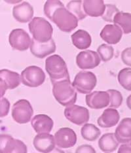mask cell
<instances>
[{"instance_id":"5b68a950","label":"cell","mask_w":131,"mask_h":153,"mask_svg":"<svg viewBox=\"0 0 131 153\" xmlns=\"http://www.w3.org/2000/svg\"><path fill=\"white\" fill-rule=\"evenodd\" d=\"M96 83L97 79L93 73L81 71L75 76L72 85L79 93L87 94L95 88Z\"/></svg>"},{"instance_id":"7a4b0ae2","label":"cell","mask_w":131,"mask_h":153,"mask_svg":"<svg viewBox=\"0 0 131 153\" xmlns=\"http://www.w3.org/2000/svg\"><path fill=\"white\" fill-rule=\"evenodd\" d=\"M45 69L52 84L62 80L70 79L67 65L59 55H52L46 59Z\"/></svg>"},{"instance_id":"ffe728a7","label":"cell","mask_w":131,"mask_h":153,"mask_svg":"<svg viewBox=\"0 0 131 153\" xmlns=\"http://www.w3.org/2000/svg\"><path fill=\"white\" fill-rule=\"evenodd\" d=\"M115 137L120 143H127L131 141V118H125L116 128Z\"/></svg>"},{"instance_id":"d6986e66","label":"cell","mask_w":131,"mask_h":153,"mask_svg":"<svg viewBox=\"0 0 131 153\" xmlns=\"http://www.w3.org/2000/svg\"><path fill=\"white\" fill-rule=\"evenodd\" d=\"M13 15L14 18L20 23L28 22L33 18V9L29 3L24 1L14 7Z\"/></svg>"},{"instance_id":"44dd1931","label":"cell","mask_w":131,"mask_h":153,"mask_svg":"<svg viewBox=\"0 0 131 153\" xmlns=\"http://www.w3.org/2000/svg\"><path fill=\"white\" fill-rule=\"evenodd\" d=\"M84 12L92 17L102 16L105 12L106 5L103 0H85L83 1Z\"/></svg>"},{"instance_id":"8992f818","label":"cell","mask_w":131,"mask_h":153,"mask_svg":"<svg viewBox=\"0 0 131 153\" xmlns=\"http://www.w3.org/2000/svg\"><path fill=\"white\" fill-rule=\"evenodd\" d=\"M21 81L24 85L36 88L43 85L46 76L43 69L36 65L27 67L21 73Z\"/></svg>"},{"instance_id":"9c48e42d","label":"cell","mask_w":131,"mask_h":153,"mask_svg":"<svg viewBox=\"0 0 131 153\" xmlns=\"http://www.w3.org/2000/svg\"><path fill=\"white\" fill-rule=\"evenodd\" d=\"M64 114L66 118L71 123L78 126L87 123L89 120V111L84 107L72 105L64 109Z\"/></svg>"},{"instance_id":"484cf974","label":"cell","mask_w":131,"mask_h":153,"mask_svg":"<svg viewBox=\"0 0 131 153\" xmlns=\"http://www.w3.org/2000/svg\"><path fill=\"white\" fill-rule=\"evenodd\" d=\"M81 134L84 140L89 141H94L100 137L101 131L94 124H85L81 128Z\"/></svg>"},{"instance_id":"4dcf8cb0","label":"cell","mask_w":131,"mask_h":153,"mask_svg":"<svg viewBox=\"0 0 131 153\" xmlns=\"http://www.w3.org/2000/svg\"><path fill=\"white\" fill-rule=\"evenodd\" d=\"M109 94L110 98V103L109 107L110 108L117 109L119 108L122 104L123 96L121 93L118 90L109 89L106 91Z\"/></svg>"},{"instance_id":"8d00e7d4","label":"cell","mask_w":131,"mask_h":153,"mask_svg":"<svg viewBox=\"0 0 131 153\" xmlns=\"http://www.w3.org/2000/svg\"><path fill=\"white\" fill-rule=\"evenodd\" d=\"M48 153H65V152L58 148H54L52 151H51Z\"/></svg>"},{"instance_id":"83f0119b","label":"cell","mask_w":131,"mask_h":153,"mask_svg":"<svg viewBox=\"0 0 131 153\" xmlns=\"http://www.w3.org/2000/svg\"><path fill=\"white\" fill-rule=\"evenodd\" d=\"M118 82L123 88L131 90V68H124L119 73L118 76Z\"/></svg>"},{"instance_id":"d590c367","label":"cell","mask_w":131,"mask_h":153,"mask_svg":"<svg viewBox=\"0 0 131 153\" xmlns=\"http://www.w3.org/2000/svg\"><path fill=\"white\" fill-rule=\"evenodd\" d=\"M118 153H131L130 145L127 144H123L120 146Z\"/></svg>"},{"instance_id":"4316f807","label":"cell","mask_w":131,"mask_h":153,"mask_svg":"<svg viewBox=\"0 0 131 153\" xmlns=\"http://www.w3.org/2000/svg\"><path fill=\"white\" fill-rule=\"evenodd\" d=\"M66 7L68 11L76 16L79 20H81L87 17L83 7V1H71L68 3Z\"/></svg>"},{"instance_id":"4fadbf2b","label":"cell","mask_w":131,"mask_h":153,"mask_svg":"<svg viewBox=\"0 0 131 153\" xmlns=\"http://www.w3.org/2000/svg\"><path fill=\"white\" fill-rule=\"evenodd\" d=\"M54 140L58 147L71 148L76 143L77 135L70 128H62L55 133Z\"/></svg>"},{"instance_id":"8fae6325","label":"cell","mask_w":131,"mask_h":153,"mask_svg":"<svg viewBox=\"0 0 131 153\" xmlns=\"http://www.w3.org/2000/svg\"><path fill=\"white\" fill-rule=\"evenodd\" d=\"M21 77L16 72L9 69L0 71V83H1V98L4 96L7 90L16 88L20 85Z\"/></svg>"},{"instance_id":"d4e9b609","label":"cell","mask_w":131,"mask_h":153,"mask_svg":"<svg viewBox=\"0 0 131 153\" xmlns=\"http://www.w3.org/2000/svg\"><path fill=\"white\" fill-rule=\"evenodd\" d=\"M113 23L121 27L123 33H131V13L119 11L115 16Z\"/></svg>"},{"instance_id":"836d02e7","label":"cell","mask_w":131,"mask_h":153,"mask_svg":"<svg viewBox=\"0 0 131 153\" xmlns=\"http://www.w3.org/2000/svg\"><path fill=\"white\" fill-rule=\"evenodd\" d=\"M121 60L125 65L131 66V47L127 48L122 52Z\"/></svg>"},{"instance_id":"6da1fadb","label":"cell","mask_w":131,"mask_h":153,"mask_svg":"<svg viewBox=\"0 0 131 153\" xmlns=\"http://www.w3.org/2000/svg\"><path fill=\"white\" fill-rule=\"evenodd\" d=\"M53 94L57 102L63 106L69 107L76 102V90L71 83L70 79H64L53 84Z\"/></svg>"},{"instance_id":"2e32d148","label":"cell","mask_w":131,"mask_h":153,"mask_svg":"<svg viewBox=\"0 0 131 153\" xmlns=\"http://www.w3.org/2000/svg\"><path fill=\"white\" fill-rule=\"evenodd\" d=\"M30 51L36 57L42 59L56 51V44L53 39H51L49 42L45 43H39L32 39Z\"/></svg>"},{"instance_id":"30bf717a","label":"cell","mask_w":131,"mask_h":153,"mask_svg":"<svg viewBox=\"0 0 131 153\" xmlns=\"http://www.w3.org/2000/svg\"><path fill=\"white\" fill-rule=\"evenodd\" d=\"M0 139L1 153H27L26 145L22 141L6 134H1Z\"/></svg>"},{"instance_id":"e0dca14e","label":"cell","mask_w":131,"mask_h":153,"mask_svg":"<svg viewBox=\"0 0 131 153\" xmlns=\"http://www.w3.org/2000/svg\"><path fill=\"white\" fill-rule=\"evenodd\" d=\"M31 124L37 134H49L53 129L54 123L52 119L47 114H40L33 117Z\"/></svg>"},{"instance_id":"d6a6232c","label":"cell","mask_w":131,"mask_h":153,"mask_svg":"<svg viewBox=\"0 0 131 153\" xmlns=\"http://www.w3.org/2000/svg\"><path fill=\"white\" fill-rule=\"evenodd\" d=\"M10 109V103L7 99L1 98V110H0V116L4 117L9 113Z\"/></svg>"},{"instance_id":"277c9868","label":"cell","mask_w":131,"mask_h":153,"mask_svg":"<svg viewBox=\"0 0 131 153\" xmlns=\"http://www.w3.org/2000/svg\"><path fill=\"white\" fill-rule=\"evenodd\" d=\"M78 19L67 9L61 7L54 12L51 21H53L61 31L70 33L78 26Z\"/></svg>"},{"instance_id":"f1b7e54d","label":"cell","mask_w":131,"mask_h":153,"mask_svg":"<svg viewBox=\"0 0 131 153\" xmlns=\"http://www.w3.org/2000/svg\"><path fill=\"white\" fill-rule=\"evenodd\" d=\"M64 5L63 3L58 0H48L45 3L44 5V13L51 20H52L54 12L58 9L64 7Z\"/></svg>"},{"instance_id":"52a82bcc","label":"cell","mask_w":131,"mask_h":153,"mask_svg":"<svg viewBox=\"0 0 131 153\" xmlns=\"http://www.w3.org/2000/svg\"><path fill=\"white\" fill-rule=\"evenodd\" d=\"M33 110L29 101L20 100L14 104L12 108V117L16 123L26 124L33 116Z\"/></svg>"},{"instance_id":"74e56055","label":"cell","mask_w":131,"mask_h":153,"mask_svg":"<svg viewBox=\"0 0 131 153\" xmlns=\"http://www.w3.org/2000/svg\"><path fill=\"white\" fill-rule=\"evenodd\" d=\"M127 105L131 110V94L127 98Z\"/></svg>"},{"instance_id":"f546056e","label":"cell","mask_w":131,"mask_h":153,"mask_svg":"<svg viewBox=\"0 0 131 153\" xmlns=\"http://www.w3.org/2000/svg\"><path fill=\"white\" fill-rule=\"evenodd\" d=\"M98 54L103 62L109 61L114 55V49L112 46L107 44L100 45L97 49Z\"/></svg>"},{"instance_id":"f35d334b","label":"cell","mask_w":131,"mask_h":153,"mask_svg":"<svg viewBox=\"0 0 131 153\" xmlns=\"http://www.w3.org/2000/svg\"><path fill=\"white\" fill-rule=\"evenodd\" d=\"M130 147H131V142H130Z\"/></svg>"},{"instance_id":"ac0fdd59","label":"cell","mask_w":131,"mask_h":153,"mask_svg":"<svg viewBox=\"0 0 131 153\" xmlns=\"http://www.w3.org/2000/svg\"><path fill=\"white\" fill-rule=\"evenodd\" d=\"M123 31L115 24H107L100 32V37L107 43L115 45L121 39Z\"/></svg>"},{"instance_id":"3957f363","label":"cell","mask_w":131,"mask_h":153,"mask_svg":"<svg viewBox=\"0 0 131 153\" xmlns=\"http://www.w3.org/2000/svg\"><path fill=\"white\" fill-rule=\"evenodd\" d=\"M29 30L33 39L41 43H47L52 39L53 33V26L41 17H34L28 24Z\"/></svg>"},{"instance_id":"7402d4cb","label":"cell","mask_w":131,"mask_h":153,"mask_svg":"<svg viewBox=\"0 0 131 153\" xmlns=\"http://www.w3.org/2000/svg\"><path fill=\"white\" fill-rule=\"evenodd\" d=\"M120 119V115L118 111L113 108H108L104 111L100 117L97 123L98 126L107 128L115 126Z\"/></svg>"},{"instance_id":"1f68e13d","label":"cell","mask_w":131,"mask_h":153,"mask_svg":"<svg viewBox=\"0 0 131 153\" xmlns=\"http://www.w3.org/2000/svg\"><path fill=\"white\" fill-rule=\"evenodd\" d=\"M119 12V9L116 7L115 5L106 4L105 12L104 15L102 16V19L106 22H113V19H114L115 16Z\"/></svg>"},{"instance_id":"7c38bea8","label":"cell","mask_w":131,"mask_h":153,"mask_svg":"<svg viewBox=\"0 0 131 153\" xmlns=\"http://www.w3.org/2000/svg\"><path fill=\"white\" fill-rule=\"evenodd\" d=\"M100 58L95 51L87 50L79 53L76 57V64L81 69H94L100 64Z\"/></svg>"},{"instance_id":"cb8c5ba5","label":"cell","mask_w":131,"mask_h":153,"mask_svg":"<svg viewBox=\"0 0 131 153\" xmlns=\"http://www.w3.org/2000/svg\"><path fill=\"white\" fill-rule=\"evenodd\" d=\"M119 143L114 134L108 133L104 134L100 138L98 147L102 151L109 153L115 151L118 149Z\"/></svg>"},{"instance_id":"9a60e30c","label":"cell","mask_w":131,"mask_h":153,"mask_svg":"<svg viewBox=\"0 0 131 153\" xmlns=\"http://www.w3.org/2000/svg\"><path fill=\"white\" fill-rule=\"evenodd\" d=\"M54 136L48 133L37 134L33 139V145L37 151L48 153L55 148Z\"/></svg>"},{"instance_id":"603a6c76","label":"cell","mask_w":131,"mask_h":153,"mask_svg":"<svg viewBox=\"0 0 131 153\" xmlns=\"http://www.w3.org/2000/svg\"><path fill=\"white\" fill-rule=\"evenodd\" d=\"M72 43L78 49H87L91 46L92 38L87 31L79 30L71 35Z\"/></svg>"},{"instance_id":"5bb4252c","label":"cell","mask_w":131,"mask_h":153,"mask_svg":"<svg viewBox=\"0 0 131 153\" xmlns=\"http://www.w3.org/2000/svg\"><path fill=\"white\" fill-rule=\"evenodd\" d=\"M86 104L91 109H100L108 107L110 103L109 94L106 91H95L85 97Z\"/></svg>"},{"instance_id":"ba28073f","label":"cell","mask_w":131,"mask_h":153,"mask_svg":"<svg viewBox=\"0 0 131 153\" xmlns=\"http://www.w3.org/2000/svg\"><path fill=\"white\" fill-rule=\"evenodd\" d=\"M9 41L13 49L25 51L29 48L32 44V39L25 30L15 29L10 33Z\"/></svg>"},{"instance_id":"e575fe53","label":"cell","mask_w":131,"mask_h":153,"mask_svg":"<svg viewBox=\"0 0 131 153\" xmlns=\"http://www.w3.org/2000/svg\"><path fill=\"white\" fill-rule=\"evenodd\" d=\"M75 153H96L95 149L90 145H82L76 149Z\"/></svg>"}]
</instances>
